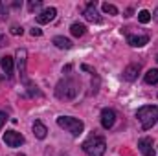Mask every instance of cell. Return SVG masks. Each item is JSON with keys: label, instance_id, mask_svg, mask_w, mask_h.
<instances>
[{"label": "cell", "instance_id": "obj_1", "mask_svg": "<svg viewBox=\"0 0 158 156\" xmlns=\"http://www.w3.org/2000/svg\"><path fill=\"white\" fill-rule=\"evenodd\" d=\"M136 117L140 119L142 129H143V130H149V129L158 121V107L156 105H145V107L138 109Z\"/></svg>", "mask_w": 158, "mask_h": 156}, {"label": "cell", "instance_id": "obj_2", "mask_svg": "<svg viewBox=\"0 0 158 156\" xmlns=\"http://www.w3.org/2000/svg\"><path fill=\"white\" fill-rule=\"evenodd\" d=\"M79 92V84L76 79H63L55 86V96L59 99H74Z\"/></svg>", "mask_w": 158, "mask_h": 156}, {"label": "cell", "instance_id": "obj_3", "mask_svg": "<svg viewBox=\"0 0 158 156\" xmlns=\"http://www.w3.org/2000/svg\"><path fill=\"white\" fill-rule=\"evenodd\" d=\"M83 151L88 156H103L105 151H107L105 138H101V136H92V138H88V140L83 143Z\"/></svg>", "mask_w": 158, "mask_h": 156}, {"label": "cell", "instance_id": "obj_4", "mask_svg": "<svg viewBox=\"0 0 158 156\" xmlns=\"http://www.w3.org/2000/svg\"><path fill=\"white\" fill-rule=\"evenodd\" d=\"M57 125L64 130H68L72 136H79L85 129V123L77 119V117H70V116H59L57 117Z\"/></svg>", "mask_w": 158, "mask_h": 156}, {"label": "cell", "instance_id": "obj_5", "mask_svg": "<svg viewBox=\"0 0 158 156\" xmlns=\"http://www.w3.org/2000/svg\"><path fill=\"white\" fill-rule=\"evenodd\" d=\"M4 142L7 147H20L24 143V136L17 130H6L4 132Z\"/></svg>", "mask_w": 158, "mask_h": 156}, {"label": "cell", "instance_id": "obj_6", "mask_svg": "<svg viewBox=\"0 0 158 156\" xmlns=\"http://www.w3.org/2000/svg\"><path fill=\"white\" fill-rule=\"evenodd\" d=\"M83 15H85V18H86L88 22H96V24L101 22V17H99V13H98L96 2H88L86 7H85V11H83Z\"/></svg>", "mask_w": 158, "mask_h": 156}, {"label": "cell", "instance_id": "obj_7", "mask_svg": "<svg viewBox=\"0 0 158 156\" xmlns=\"http://www.w3.org/2000/svg\"><path fill=\"white\" fill-rule=\"evenodd\" d=\"M114 123H116V114H114V110H110V109H103L101 110V125H103V129H112L114 127Z\"/></svg>", "mask_w": 158, "mask_h": 156}, {"label": "cell", "instance_id": "obj_8", "mask_svg": "<svg viewBox=\"0 0 158 156\" xmlns=\"http://www.w3.org/2000/svg\"><path fill=\"white\" fill-rule=\"evenodd\" d=\"M55 15H57V9H55V7H48V9L40 11L35 20H37L39 24H48V22H52V20L55 18Z\"/></svg>", "mask_w": 158, "mask_h": 156}, {"label": "cell", "instance_id": "obj_9", "mask_svg": "<svg viewBox=\"0 0 158 156\" xmlns=\"http://www.w3.org/2000/svg\"><path fill=\"white\" fill-rule=\"evenodd\" d=\"M138 147L143 156H155V149H153V140L151 138H142L138 142Z\"/></svg>", "mask_w": 158, "mask_h": 156}, {"label": "cell", "instance_id": "obj_10", "mask_svg": "<svg viewBox=\"0 0 158 156\" xmlns=\"http://www.w3.org/2000/svg\"><path fill=\"white\" fill-rule=\"evenodd\" d=\"M127 42L132 46V48H142L149 42V37L147 35H129L127 37Z\"/></svg>", "mask_w": 158, "mask_h": 156}, {"label": "cell", "instance_id": "obj_11", "mask_svg": "<svg viewBox=\"0 0 158 156\" xmlns=\"http://www.w3.org/2000/svg\"><path fill=\"white\" fill-rule=\"evenodd\" d=\"M138 72H140V64H129L123 70V79L125 81H134L138 77Z\"/></svg>", "mask_w": 158, "mask_h": 156}, {"label": "cell", "instance_id": "obj_12", "mask_svg": "<svg viewBox=\"0 0 158 156\" xmlns=\"http://www.w3.org/2000/svg\"><path fill=\"white\" fill-rule=\"evenodd\" d=\"M0 68L6 72V76H11L13 74V57H9V55L2 57L0 59Z\"/></svg>", "mask_w": 158, "mask_h": 156}, {"label": "cell", "instance_id": "obj_13", "mask_svg": "<svg viewBox=\"0 0 158 156\" xmlns=\"http://www.w3.org/2000/svg\"><path fill=\"white\" fill-rule=\"evenodd\" d=\"M46 132H48V129L44 127V123H40V121H35L33 123V134H35V138L44 140L46 138Z\"/></svg>", "mask_w": 158, "mask_h": 156}, {"label": "cell", "instance_id": "obj_14", "mask_svg": "<svg viewBox=\"0 0 158 156\" xmlns=\"http://www.w3.org/2000/svg\"><path fill=\"white\" fill-rule=\"evenodd\" d=\"M17 63H19V72L24 76L26 74V50L17 51Z\"/></svg>", "mask_w": 158, "mask_h": 156}, {"label": "cell", "instance_id": "obj_15", "mask_svg": "<svg viewBox=\"0 0 158 156\" xmlns=\"http://www.w3.org/2000/svg\"><path fill=\"white\" fill-rule=\"evenodd\" d=\"M53 44H55L57 48H61V50H70V48H72V40L64 39V37H55V39H53Z\"/></svg>", "mask_w": 158, "mask_h": 156}, {"label": "cell", "instance_id": "obj_16", "mask_svg": "<svg viewBox=\"0 0 158 156\" xmlns=\"http://www.w3.org/2000/svg\"><path fill=\"white\" fill-rule=\"evenodd\" d=\"M143 79H145L147 84H155V83H158V70L156 68H151V70L145 74V77Z\"/></svg>", "mask_w": 158, "mask_h": 156}, {"label": "cell", "instance_id": "obj_17", "mask_svg": "<svg viewBox=\"0 0 158 156\" xmlns=\"http://www.w3.org/2000/svg\"><path fill=\"white\" fill-rule=\"evenodd\" d=\"M70 31H72V35H74V37H83V35H85V31H86V28H85L83 24H72Z\"/></svg>", "mask_w": 158, "mask_h": 156}, {"label": "cell", "instance_id": "obj_18", "mask_svg": "<svg viewBox=\"0 0 158 156\" xmlns=\"http://www.w3.org/2000/svg\"><path fill=\"white\" fill-rule=\"evenodd\" d=\"M103 11H105L107 15H118V7H116L114 4H109V2L103 4Z\"/></svg>", "mask_w": 158, "mask_h": 156}, {"label": "cell", "instance_id": "obj_19", "mask_svg": "<svg viewBox=\"0 0 158 156\" xmlns=\"http://www.w3.org/2000/svg\"><path fill=\"white\" fill-rule=\"evenodd\" d=\"M138 20H140L142 24H147V22L151 20V13H149L147 9H142V11L138 13Z\"/></svg>", "mask_w": 158, "mask_h": 156}, {"label": "cell", "instance_id": "obj_20", "mask_svg": "<svg viewBox=\"0 0 158 156\" xmlns=\"http://www.w3.org/2000/svg\"><path fill=\"white\" fill-rule=\"evenodd\" d=\"M40 6H42L40 0H30V2H28V9H30V11H37V9H40Z\"/></svg>", "mask_w": 158, "mask_h": 156}, {"label": "cell", "instance_id": "obj_21", "mask_svg": "<svg viewBox=\"0 0 158 156\" xmlns=\"http://www.w3.org/2000/svg\"><path fill=\"white\" fill-rule=\"evenodd\" d=\"M11 33L13 35H22V28L20 26H11Z\"/></svg>", "mask_w": 158, "mask_h": 156}, {"label": "cell", "instance_id": "obj_22", "mask_svg": "<svg viewBox=\"0 0 158 156\" xmlns=\"http://www.w3.org/2000/svg\"><path fill=\"white\" fill-rule=\"evenodd\" d=\"M6 121H7V114H6V112H0V129L4 127Z\"/></svg>", "mask_w": 158, "mask_h": 156}, {"label": "cell", "instance_id": "obj_23", "mask_svg": "<svg viewBox=\"0 0 158 156\" xmlns=\"http://www.w3.org/2000/svg\"><path fill=\"white\" fill-rule=\"evenodd\" d=\"M31 35H33V37H40V35H42V31H40L39 28H33V30H31Z\"/></svg>", "mask_w": 158, "mask_h": 156}, {"label": "cell", "instance_id": "obj_24", "mask_svg": "<svg viewBox=\"0 0 158 156\" xmlns=\"http://www.w3.org/2000/svg\"><path fill=\"white\" fill-rule=\"evenodd\" d=\"M81 70H85V72H90V74H96V72H94L90 66H86V64H83V66H81Z\"/></svg>", "mask_w": 158, "mask_h": 156}, {"label": "cell", "instance_id": "obj_25", "mask_svg": "<svg viewBox=\"0 0 158 156\" xmlns=\"http://www.w3.org/2000/svg\"><path fill=\"white\" fill-rule=\"evenodd\" d=\"M155 20H158V9L155 11Z\"/></svg>", "mask_w": 158, "mask_h": 156}, {"label": "cell", "instance_id": "obj_26", "mask_svg": "<svg viewBox=\"0 0 158 156\" xmlns=\"http://www.w3.org/2000/svg\"><path fill=\"white\" fill-rule=\"evenodd\" d=\"M17 156H24V154H17Z\"/></svg>", "mask_w": 158, "mask_h": 156}, {"label": "cell", "instance_id": "obj_27", "mask_svg": "<svg viewBox=\"0 0 158 156\" xmlns=\"http://www.w3.org/2000/svg\"><path fill=\"white\" fill-rule=\"evenodd\" d=\"M156 61H158V57H156Z\"/></svg>", "mask_w": 158, "mask_h": 156}]
</instances>
